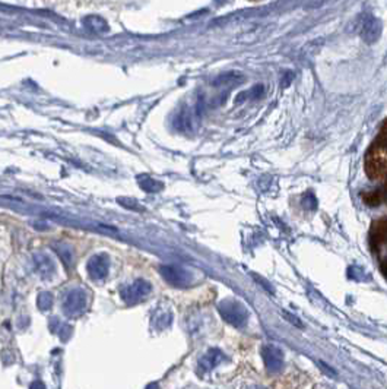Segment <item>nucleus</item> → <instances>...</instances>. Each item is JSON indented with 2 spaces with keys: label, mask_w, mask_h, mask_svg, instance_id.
I'll use <instances>...</instances> for the list:
<instances>
[{
  "label": "nucleus",
  "mask_w": 387,
  "mask_h": 389,
  "mask_svg": "<svg viewBox=\"0 0 387 389\" xmlns=\"http://www.w3.org/2000/svg\"><path fill=\"white\" fill-rule=\"evenodd\" d=\"M218 310L225 322L233 325L235 328H243L246 326L247 319H248V310L246 306L237 300H223L222 303L218 306Z\"/></svg>",
  "instance_id": "nucleus-1"
},
{
  "label": "nucleus",
  "mask_w": 387,
  "mask_h": 389,
  "mask_svg": "<svg viewBox=\"0 0 387 389\" xmlns=\"http://www.w3.org/2000/svg\"><path fill=\"white\" fill-rule=\"evenodd\" d=\"M85 307H86V294L81 288H73L63 297L61 309H63L64 315L69 318L79 316L85 310Z\"/></svg>",
  "instance_id": "nucleus-2"
},
{
  "label": "nucleus",
  "mask_w": 387,
  "mask_h": 389,
  "mask_svg": "<svg viewBox=\"0 0 387 389\" xmlns=\"http://www.w3.org/2000/svg\"><path fill=\"white\" fill-rule=\"evenodd\" d=\"M161 274L164 277V280L168 284L174 285V287H187L191 284V274L184 270L183 266L178 265H164L161 266Z\"/></svg>",
  "instance_id": "nucleus-3"
},
{
  "label": "nucleus",
  "mask_w": 387,
  "mask_h": 389,
  "mask_svg": "<svg viewBox=\"0 0 387 389\" xmlns=\"http://www.w3.org/2000/svg\"><path fill=\"white\" fill-rule=\"evenodd\" d=\"M151 290H152V285L148 281L138 280L133 284H130L129 287H126L124 290H121V298L127 305H135V303L143 300L146 295L151 293Z\"/></svg>",
  "instance_id": "nucleus-4"
},
{
  "label": "nucleus",
  "mask_w": 387,
  "mask_h": 389,
  "mask_svg": "<svg viewBox=\"0 0 387 389\" xmlns=\"http://www.w3.org/2000/svg\"><path fill=\"white\" fill-rule=\"evenodd\" d=\"M387 164V146H375L373 148L368 157H367V163H365V170L370 177L378 176L380 170L384 168Z\"/></svg>",
  "instance_id": "nucleus-5"
},
{
  "label": "nucleus",
  "mask_w": 387,
  "mask_h": 389,
  "mask_svg": "<svg viewBox=\"0 0 387 389\" xmlns=\"http://www.w3.org/2000/svg\"><path fill=\"white\" fill-rule=\"evenodd\" d=\"M110 271V259L104 253H96L88 262V274L92 280H104Z\"/></svg>",
  "instance_id": "nucleus-6"
},
{
  "label": "nucleus",
  "mask_w": 387,
  "mask_h": 389,
  "mask_svg": "<svg viewBox=\"0 0 387 389\" xmlns=\"http://www.w3.org/2000/svg\"><path fill=\"white\" fill-rule=\"evenodd\" d=\"M262 357L266 367L272 372H279L283 366V353L275 345H265L262 348Z\"/></svg>",
  "instance_id": "nucleus-7"
},
{
  "label": "nucleus",
  "mask_w": 387,
  "mask_h": 389,
  "mask_svg": "<svg viewBox=\"0 0 387 389\" xmlns=\"http://www.w3.org/2000/svg\"><path fill=\"white\" fill-rule=\"evenodd\" d=\"M381 34V24L380 21L374 18L373 15H367L364 18L363 29H361V36H363L364 41L368 44H373L378 40V37Z\"/></svg>",
  "instance_id": "nucleus-8"
},
{
  "label": "nucleus",
  "mask_w": 387,
  "mask_h": 389,
  "mask_svg": "<svg viewBox=\"0 0 387 389\" xmlns=\"http://www.w3.org/2000/svg\"><path fill=\"white\" fill-rule=\"evenodd\" d=\"M33 266L34 271L41 277V278H51L53 274L56 272V265L54 262L48 258L44 253H37L33 258Z\"/></svg>",
  "instance_id": "nucleus-9"
},
{
  "label": "nucleus",
  "mask_w": 387,
  "mask_h": 389,
  "mask_svg": "<svg viewBox=\"0 0 387 389\" xmlns=\"http://www.w3.org/2000/svg\"><path fill=\"white\" fill-rule=\"evenodd\" d=\"M83 26L95 34H104L110 29V26L107 24L104 18L98 16V15H88L83 18Z\"/></svg>",
  "instance_id": "nucleus-10"
},
{
  "label": "nucleus",
  "mask_w": 387,
  "mask_h": 389,
  "mask_svg": "<svg viewBox=\"0 0 387 389\" xmlns=\"http://www.w3.org/2000/svg\"><path fill=\"white\" fill-rule=\"evenodd\" d=\"M223 358L222 353L219 350H209L208 353L203 355V358L200 360V366L206 370L213 369Z\"/></svg>",
  "instance_id": "nucleus-11"
},
{
  "label": "nucleus",
  "mask_w": 387,
  "mask_h": 389,
  "mask_svg": "<svg viewBox=\"0 0 387 389\" xmlns=\"http://www.w3.org/2000/svg\"><path fill=\"white\" fill-rule=\"evenodd\" d=\"M138 180H139V186H141L145 192H148V193H156V192H159V190L164 189V185H163L161 182L152 178V177L141 176L138 177Z\"/></svg>",
  "instance_id": "nucleus-12"
},
{
  "label": "nucleus",
  "mask_w": 387,
  "mask_h": 389,
  "mask_svg": "<svg viewBox=\"0 0 387 389\" xmlns=\"http://www.w3.org/2000/svg\"><path fill=\"white\" fill-rule=\"evenodd\" d=\"M243 81V76L235 73V72H230V73H225V75H221L218 76L215 81H213V85L215 86H223V85H231V83H237Z\"/></svg>",
  "instance_id": "nucleus-13"
},
{
  "label": "nucleus",
  "mask_w": 387,
  "mask_h": 389,
  "mask_svg": "<svg viewBox=\"0 0 387 389\" xmlns=\"http://www.w3.org/2000/svg\"><path fill=\"white\" fill-rule=\"evenodd\" d=\"M191 126V118L187 110H183L176 118V128L180 130H187Z\"/></svg>",
  "instance_id": "nucleus-14"
},
{
  "label": "nucleus",
  "mask_w": 387,
  "mask_h": 389,
  "mask_svg": "<svg viewBox=\"0 0 387 389\" xmlns=\"http://www.w3.org/2000/svg\"><path fill=\"white\" fill-rule=\"evenodd\" d=\"M118 203H121V206L127 208V210H132V211H136V213H143V206L138 201L135 199H130V198H118Z\"/></svg>",
  "instance_id": "nucleus-15"
},
{
  "label": "nucleus",
  "mask_w": 387,
  "mask_h": 389,
  "mask_svg": "<svg viewBox=\"0 0 387 389\" xmlns=\"http://www.w3.org/2000/svg\"><path fill=\"white\" fill-rule=\"evenodd\" d=\"M53 306V295L50 293H41L38 295V307L41 310H48Z\"/></svg>",
  "instance_id": "nucleus-16"
},
{
  "label": "nucleus",
  "mask_w": 387,
  "mask_h": 389,
  "mask_svg": "<svg viewBox=\"0 0 387 389\" xmlns=\"http://www.w3.org/2000/svg\"><path fill=\"white\" fill-rule=\"evenodd\" d=\"M364 202L370 206H377L381 202V196L378 192H368L364 195Z\"/></svg>",
  "instance_id": "nucleus-17"
},
{
  "label": "nucleus",
  "mask_w": 387,
  "mask_h": 389,
  "mask_svg": "<svg viewBox=\"0 0 387 389\" xmlns=\"http://www.w3.org/2000/svg\"><path fill=\"white\" fill-rule=\"evenodd\" d=\"M303 205H304L307 210H316L317 208V199L316 196L313 193H305L303 196Z\"/></svg>",
  "instance_id": "nucleus-18"
},
{
  "label": "nucleus",
  "mask_w": 387,
  "mask_h": 389,
  "mask_svg": "<svg viewBox=\"0 0 387 389\" xmlns=\"http://www.w3.org/2000/svg\"><path fill=\"white\" fill-rule=\"evenodd\" d=\"M251 277H253V280H254V281H256L257 284H260V285H262V287H263V288H265L268 293H272V294L275 293V290H273V285H272V284H270L268 280H265L263 277H259L257 274H251Z\"/></svg>",
  "instance_id": "nucleus-19"
},
{
  "label": "nucleus",
  "mask_w": 387,
  "mask_h": 389,
  "mask_svg": "<svg viewBox=\"0 0 387 389\" xmlns=\"http://www.w3.org/2000/svg\"><path fill=\"white\" fill-rule=\"evenodd\" d=\"M282 316L286 319V320H288L289 323H293V325H295V326H298V328H304L303 322H301L300 319L297 318V316H294V315H291L289 312H286V310H282Z\"/></svg>",
  "instance_id": "nucleus-20"
},
{
  "label": "nucleus",
  "mask_w": 387,
  "mask_h": 389,
  "mask_svg": "<svg viewBox=\"0 0 387 389\" xmlns=\"http://www.w3.org/2000/svg\"><path fill=\"white\" fill-rule=\"evenodd\" d=\"M57 252H59V255L63 258V260H64L68 265L72 263V252L68 246H64V249H61V246H57Z\"/></svg>",
  "instance_id": "nucleus-21"
},
{
  "label": "nucleus",
  "mask_w": 387,
  "mask_h": 389,
  "mask_svg": "<svg viewBox=\"0 0 387 389\" xmlns=\"http://www.w3.org/2000/svg\"><path fill=\"white\" fill-rule=\"evenodd\" d=\"M263 86L262 85H256V86H253L250 91H247V97L248 98H251V100H256V98H260V95L263 94Z\"/></svg>",
  "instance_id": "nucleus-22"
},
{
  "label": "nucleus",
  "mask_w": 387,
  "mask_h": 389,
  "mask_svg": "<svg viewBox=\"0 0 387 389\" xmlns=\"http://www.w3.org/2000/svg\"><path fill=\"white\" fill-rule=\"evenodd\" d=\"M293 79H294L293 72H286V73H285V76L282 78V86H283V88H286L289 83L293 82Z\"/></svg>",
  "instance_id": "nucleus-23"
},
{
  "label": "nucleus",
  "mask_w": 387,
  "mask_h": 389,
  "mask_svg": "<svg viewBox=\"0 0 387 389\" xmlns=\"http://www.w3.org/2000/svg\"><path fill=\"white\" fill-rule=\"evenodd\" d=\"M386 186H387V183H386Z\"/></svg>",
  "instance_id": "nucleus-24"
},
{
  "label": "nucleus",
  "mask_w": 387,
  "mask_h": 389,
  "mask_svg": "<svg viewBox=\"0 0 387 389\" xmlns=\"http://www.w3.org/2000/svg\"><path fill=\"white\" fill-rule=\"evenodd\" d=\"M386 201H387V199H386Z\"/></svg>",
  "instance_id": "nucleus-25"
}]
</instances>
